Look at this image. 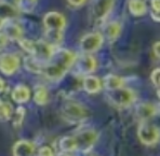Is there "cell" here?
<instances>
[{
	"mask_svg": "<svg viewBox=\"0 0 160 156\" xmlns=\"http://www.w3.org/2000/svg\"><path fill=\"white\" fill-rule=\"evenodd\" d=\"M74 68L75 71L78 74L81 76H87V74L91 73L95 70L96 62L95 59L89 54H84L82 56H80L78 59H75L74 62Z\"/></svg>",
	"mask_w": 160,
	"mask_h": 156,
	"instance_id": "cell-6",
	"label": "cell"
},
{
	"mask_svg": "<svg viewBox=\"0 0 160 156\" xmlns=\"http://www.w3.org/2000/svg\"><path fill=\"white\" fill-rule=\"evenodd\" d=\"M29 96H30L29 89L24 85L16 86L12 92V98L18 103H24V102H26L29 99Z\"/></svg>",
	"mask_w": 160,
	"mask_h": 156,
	"instance_id": "cell-14",
	"label": "cell"
},
{
	"mask_svg": "<svg viewBox=\"0 0 160 156\" xmlns=\"http://www.w3.org/2000/svg\"><path fill=\"white\" fill-rule=\"evenodd\" d=\"M7 42H8V38H7L6 34H4L3 32L0 31V50L6 45Z\"/></svg>",
	"mask_w": 160,
	"mask_h": 156,
	"instance_id": "cell-28",
	"label": "cell"
},
{
	"mask_svg": "<svg viewBox=\"0 0 160 156\" xmlns=\"http://www.w3.org/2000/svg\"><path fill=\"white\" fill-rule=\"evenodd\" d=\"M150 79H152V82L154 83L157 87L160 88V68L155 69V70L152 72Z\"/></svg>",
	"mask_w": 160,
	"mask_h": 156,
	"instance_id": "cell-24",
	"label": "cell"
},
{
	"mask_svg": "<svg viewBox=\"0 0 160 156\" xmlns=\"http://www.w3.org/2000/svg\"><path fill=\"white\" fill-rule=\"evenodd\" d=\"M12 115V107L8 102H4L0 99V118L1 120H9Z\"/></svg>",
	"mask_w": 160,
	"mask_h": 156,
	"instance_id": "cell-22",
	"label": "cell"
},
{
	"mask_svg": "<svg viewBox=\"0 0 160 156\" xmlns=\"http://www.w3.org/2000/svg\"><path fill=\"white\" fill-rule=\"evenodd\" d=\"M38 156H53V152L49 146H43L38 151Z\"/></svg>",
	"mask_w": 160,
	"mask_h": 156,
	"instance_id": "cell-26",
	"label": "cell"
},
{
	"mask_svg": "<svg viewBox=\"0 0 160 156\" xmlns=\"http://www.w3.org/2000/svg\"><path fill=\"white\" fill-rule=\"evenodd\" d=\"M72 6H75V7H80L86 2V0H67Z\"/></svg>",
	"mask_w": 160,
	"mask_h": 156,
	"instance_id": "cell-30",
	"label": "cell"
},
{
	"mask_svg": "<svg viewBox=\"0 0 160 156\" xmlns=\"http://www.w3.org/2000/svg\"><path fill=\"white\" fill-rule=\"evenodd\" d=\"M44 65L46 64H43L42 62L36 59V58L32 57V56L25 58V67H26L28 70L32 71V72H37V73L42 72Z\"/></svg>",
	"mask_w": 160,
	"mask_h": 156,
	"instance_id": "cell-19",
	"label": "cell"
},
{
	"mask_svg": "<svg viewBox=\"0 0 160 156\" xmlns=\"http://www.w3.org/2000/svg\"><path fill=\"white\" fill-rule=\"evenodd\" d=\"M152 7L155 12H160V0H152Z\"/></svg>",
	"mask_w": 160,
	"mask_h": 156,
	"instance_id": "cell-29",
	"label": "cell"
},
{
	"mask_svg": "<svg viewBox=\"0 0 160 156\" xmlns=\"http://www.w3.org/2000/svg\"><path fill=\"white\" fill-rule=\"evenodd\" d=\"M143 1H144V0H143Z\"/></svg>",
	"mask_w": 160,
	"mask_h": 156,
	"instance_id": "cell-37",
	"label": "cell"
},
{
	"mask_svg": "<svg viewBox=\"0 0 160 156\" xmlns=\"http://www.w3.org/2000/svg\"><path fill=\"white\" fill-rule=\"evenodd\" d=\"M101 81L98 80L96 76H88L84 78L83 80V88L86 89V92L90 93V94H94L98 93L101 89Z\"/></svg>",
	"mask_w": 160,
	"mask_h": 156,
	"instance_id": "cell-15",
	"label": "cell"
},
{
	"mask_svg": "<svg viewBox=\"0 0 160 156\" xmlns=\"http://www.w3.org/2000/svg\"><path fill=\"white\" fill-rule=\"evenodd\" d=\"M3 88H4V83H3V81H2V79L0 78V92L3 90Z\"/></svg>",
	"mask_w": 160,
	"mask_h": 156,
	"instance_id": "cell-34",
	"label": "cell"
},
{
	"mask_svg": "<svg viewBox=\"0 0 160 156\" xmlns=\"http://www.w3.org/2000/svg\"><path fill=\"white\" fill-rule=\"evenodd\" d=\"M6 21H7V18L0 17V30H1L2 26H3V24H4V22H6Z\"/></svg>",
	"mask_w": 160,
	"mask_h": 156,
	"instance_id": "cell-33",
	"label": "cell"
},
{
	"mask_svg": "<svg viewBox=\"0 0 160 156\" xmlns=\"http://www.w3.org/2000/svg\"><path fill=\"white\" fill-rule=\"evenodd\" d=\"M104 85L105 88H107V90H114L122 87L123 80L119 76H114V74H108L104 78Z\"/></svg>",
	"mask_w": 160,
	"mask_h": 156,
	"instance_id": "cell-17",
	"label": "cell"
},
{
	"mask_svg": "<svg viewBox=\"0 0 160 156\" xmlns=\"http://www.w3.org/2000/svg\"><path fill=\"white\" fill-rule=\"evenodd\" d=\"M156 112V108L150 103H142L136 109V114L142 122H147L148 120L152 118Z\"/></svg>",
	"mask_w": 160,
	"mask_h": 156,
	"instance_id": "cell-13",
	"label": "cell"
},
{
	"mask_svg": "<svg viewBox=\"0 0 160 156\" xmlns=\"http://www.w3.org/2000/svg\"><path fill=\"white\" fill-rule=\"evenodd\" d=\"M157 95H158L159 98H160V88H158V90H157Z\"/></svg>",
	"mask_w": 160,
	"mask_h": 156,
	"instance_id": "cell-36",
	"label": "cell"
},
{
	"mask_svg": "<svg viewBox=\"0 0 160 156\" xmlns=\"http://www.w3.org/2000/svg\"><path fill=\"white\" fill-rule=\"evenodd\" d=\"M74 138L76 140L77 150L88 151L95 143L98 135L94 130H83V131L77 134Z\"/></svg>",
	"mask_w": 160,
	"mask_h": 156,
	"instance_id": "cell-8",
	"label": "cell"
},
{
	"mask_svg": "<svg viewBox=\"0 0 160 156\" xmlns=\"http://www.w3.org/2000/svg\"><path fill=\"white\" fill-rule=\"evenodd\" d=\"M63 112L67 117L72 120H82L88 115V111L84 107L78 103H74V102L65 104V107L63 108Z\"/></svg>",
	"mask_w": 160,
	"mask_h": 156,
	"instance_id": "cell-10",
	"label": "cell"
},
{
	"mask_svg": "<svg viewBox=\"0 0 160 156\" xmlns=\"http://www.w3.org/2000/svg\"><path fill=\"white\" fill-rule=\"evenodd\" d=\"M34 99H35V102L40 104V106L47 103V101H48V92H47V89L43 86H38V87L36 88Z\"/></svg>",
	"mask_w": 160,
	"mask_h": 156,
	"instance_id": "cell-21",
	"label": "cell"
},
{
	"mask_svg": "<svg viewBox=\"0 0 160 156\" xmlns=\"http://www.w3.org/2000/svg\"><path fill=\"white\" fill-rule=\"evenodd\" d=\"M108 98L114 104L118 107H128L135 100V94L132 89L120 87L114 90H108Z\"/></svg>",
	"mask_w": 160,
	"mask_h": 156,
	"instance_id": "cell-3",
	"label": "cell"
},
{
	"mask_svg": "<svg viewBox=\"0 0 160 156\" xmlns=\"http://www.w3.org/2000/svg\"><path fill=\"white\" fill-rule=\"evenodd\" d=\"M60 146L63 152H66V153L77 150L76 140H75L74 137H64L60 142Z\"/></svg>",
	"mask_w": 160,
	"mask_h": 156,
	"instance_id": "cell-20",
	"label": "cell"
},
{
	"mask_svg": "<svg viewBox=\"0 0 160 156\" xmlns=\"http://www.w3.org/2000/svg\"><path fill=\"white\" fill-rule=\"evenodd\" d=\"M2 28H3V31L2 32L6 34L8 40L9 39L10 40H18L21 38V36H22V29H21V27L18 24H15V23L9 21V18H7Z\"/></svg>",
	"mask_w": 160,
	"mask_h": 156,
	"instance_id": "cell-11",
	"label": "cell"
},
{
	"mask_svg": "<svg viewBox=\"0 0 160 156\" xmlns=\"http://www.w3.org/2000/svg\"><path fill=\"white\" fill-rule=\"evenodd\" d=\"M58 156H68L66 153H62V154H60V155H58Z\"/></svg>",
	"mask_w": 160,
	"mask_h": 156,
	"instance_id": "cell-35",
	"label": "cell"
},
{
	"mask_svg": "<svg viewBox=\"0 0 160 156\" xmlns=\"http://www.w3.org/2000/svg\"><path fill=\"white\" fill-rule=\"evenodd\" d=\"M24 113H25V110L24 108H22V107H18V110H16V118H15V124H21V122H22L23 117H24Z\"/></svg>",
	"mask_w": 160,
	"mask_h": 156,
	"instance_id": "cell-25",
	"label": "cell"
},
{
	"mask_svg": "<svg viewBox=\"0 0 160 156\" xmlns=\"http://www.w3.org/2000/svg\"><path fill=\"white\" fill-rule=\"evenodd\" d=\"M4 4H8L13 8H18L20 7V0H1Z\"/></svg>",
	"mask_w": 160,
	"mask_h": 156,
	"instance_id": "cell-27",
	"label": "cell"
},
{
	"mask_svg": "<svg viewBox=\"0 0 160 156\" xmlns=\"http://www.w3.org/2000/svg\"><path fill=\"white\" fill-rule=\"evenodd\" d=\"M121 32V25L118 22H110L105 27V36L109 40H115L118 38V36Z\"/></svg>",
	"mask_w": 160,
	"mask_h": 156,
	"instance_id": "cell-18",
	"label": "cell"
},
{
	"mask_svg": "<svg viewBox=\"0 0 160 156\" xmlns=\"http://www.w3.org/2000/svg\"><path fill=\"white\" fill-rule=\"evenodd\" d=\"M75 59H76L75 54L68 50L54 51L53 55L44 65L42 72L49 80L58 81L74 65Z\"/></svg>",
	"mask_w": 160,
	"mask_h": 156,
	"instance_id": "cell-1",
	"label": "cell"
},
{
	"mask_svg": "<svg viewBox=\"0 0 160 156\" xmlns=\"http://www.w3.org/2000/svg\"><path fill=\"white\" fill-rule=\"evenodd\" d=\"M138 138L146 145L156 143L159 139V130L152 123L142 122L138 127Z\"/></svg>",
	"mask_w": 160,
	"mask_h": 156,
	"instance_id": "cell-4",
	"label": "cell"
},
{
	"mask_svg": "<svg viewBox=\"0 0 160 156\" xmlns=\"http://www.w3.org/2000/svg\"><path fill=\"white\" fill-rule=\"evenodd\" d=\"M129 10L133 15L141 16L146 13L147 7L143 0H130L129 1Z\"/></svg>",
	"mask_w": 160,
	"mask_h": 156,
	"instance_id": "cell-16",
	"label": "cell"
},
{
	"mask_svg": "<svg viewBox=\"0 0 160 156\" xmlns=\"http://www.w3.org/2000/svg\"><path fill=\"white\" fill-rule=\"evenodd\" d=\"M154 53L157 57L160 58V41L154 44Z\"/></svg>",
	"mask_w": 160,
	"mask_h": 156,
	"instance_id": "cell-31",
	"label": "cell"
},
{
	"mask_svg": "<svg viewBox=\"0 0 160 156\" xmlns=\"http://www.w3.org/2000/svg\"><path fill=\"white\" fill-rule=\"evenodd\" d=\"M114 0H98L93 6V16L95 20L100 21L106 17L112 11Z\"/></svg>",
	"mask_w": 160,
	"mask_h": 156,
	"instance_id": "cell-9",
	"label": "cell"
},
{
	"mask_svg": "<svg viewBox=\"0 0 160 156\" xmlns=\"http://www.w3.org/2000/svg\"><path fill=\"white\" fill-rule=\"evenodd\" d=\"M36 1L37 0H20V7H18V8L22 9L25 12H29L35 7Z\"/></svg>",
	"mask_w": 160,
	"mask_h": 156,
	"instance_id": "cell-23",
	"label": "cell"
},
{
	"mask_svg": "<svg viewBox=\"0 0 160 156\" xmlns=\"http://www.w3.org/2000/svg\"><path fill=\"white\" fill-rule=\"evenodd\" d=\"M103 41H104V38L98 32L88 34L80 40V48L86 54H90V53L98 51L102 46Z\"/></svg>",
	"mask_w": 160,
	"mask_h": 156,
	"instance_id": "cell-5",
	"label": "cell"
},
{
	"mask_svg": "<svg viewBox=\"0 0 160 156\" xmlns=\"http://www.w3.org/2000/svg\"><path fill=\"white\" fill-rule=\"evenodd\" d=\"M20 67V58L15 54H2L0 56V70L2 73L10 76Z\"/></svg>",
	"mask_w": 160,
	"mask_h": 156,
	"instance_id": "cell-7",
	"label": "cell"
},
{
	"mask_svg": "<svg viewBox=\"0 0 160 156\" xmlns=\"http://www.w3.org/2000/svg\"><path fill=\"white\" fill-rule=\"evenodd\" d=\"M35 152V148L29 141L22 140L15 143L13 148L14 156H32Z\"/></svg>",
	"mask_w": 160,
	"mask_h": 156,
	"instance_id": "cell-12",
	"label": "cell"
},
{
	"mask_svg": "<svg viewBox=\"0 0 160 156\" xmlns=\"http://www.w3.org/2000/svg\"><path fill=\"white\" fill-rule=\"evenodd\" d=\"M43 24L47 31L46 34L51 44L58 43L63 39V30L65 28V17L58 12H49L44 15Z\"/></svg>",
	"mask_w": 160,
	"mask_h": 156,
	"instance_id": "cell-2",
	"label": "cell"
},
{
	"mask_svg": "<svg viewBox=\"0 0 160 156\" xmlns=\"http://www.w3.org/2000/svg\"><path fill=\"white\" fill-rule=\"evenodd\" d=\"M154 117H156V124H154V123H152V124L158 128V130L160 131V112H156V114L154 115Z\"/></svg>",
	"mask_w": 160,
	"mask_h": 156,
	"instance_id": "cell-32",
	"label": "cell"
}]
</instances>
